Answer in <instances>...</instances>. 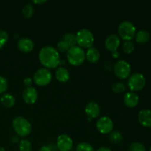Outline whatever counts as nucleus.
I'll list each match as a JSON object with an SVG mask.
<instances>
[{
  "label": "nucleus",
  "mask_w": 151,
  "mask_h": 151,
  "mask_svg": "<svg viewBox=\"0 0 151 151\" xmlns=\"http://www.w3.org/2000/svg\"><path fill=\"white\" fill-rule=\"evenodd\" d=\"M38 58L46 69H55L58 66L60 60L57 49L52 46L42 47L38 54Z\"/></svg>",
  "instance_id": "nucleus-1"
},
{
  "label": "nucleus",
  "mask_w": 151,
  "mask_h": 151,
  "mask_svg": "<svg viewBox=\"0 0 151 151\" xmlns=\"http://www.w3.org/2000/svg\"><path fill=\"white\" fill-rule=\"evenodd\" d=\"M13 128L18 136L25 137L29 135L32 130L31 124L23 116H16L12 122Z\"/></svg>",
  "instance_id": "nucleus-2"
},
{
  "label": "nucleus",
  "mask_w": 151,
  "mask_h": 151,
  "mask_svg": "<svg viewBox=\"0 0 151 151\" xmlns=\"http://www.w3.org/2000/svg\"><path fill=\"white\" fill-rule=\"evenodd\" d=\"M66 58L69 63L73 66H78L85 60L86 52L79 46H73L66 52Z\"/></svg>",
  "instance_id": "nucleus-3"
},
{
  "label": "nucleus",
  "mask_w": 151,
  "mask_h": 151,
  "mask_svg": "<svg viewBox=\"0 0 151 151\" xmlns=\"http://www.w3.org/2000/svg\"><path fill=\"white\" fill-rule=\"evenodd\" d=\"M94 41V37L92 32L88 29H81L76 34V42L80 47L90 48L92 47Z\"/></svg>",
  "instance_id": "nucleus-4"
},
{
  "label": "nucleus",
  "mask_w": 151,
  "mask_h": 151,
  "mask_svg": "<svg viewBox=\"0 0 151 151\" xmlns=\"http://www.w3.org/2000/svg\"><path fill=\"white\" fill-rule=\"evenodd\" d=\"M118 33L125 41H131L136 33V27L132 22L124 21L118 27Z\"/></svg>",
  "instance_id": "nucleus-5"
},
{
  "label": "nucleus",
  "mask_w": 151,
  "mask_h": 151,
  "mask_svg": "<svg viewBox=\"0 0 151 151\" xmlns=\"http://www.w3.org/2000/svg\"><path fill=\"white\" fill-rule=\"evenodd\" d=\"M52 79V75L48 69L41 68L35 71L33 75L34 82L40 86H44L50 83Z\"/></svg>",
  "instance_id": "nucleus-6"
},
{
  "label": "nucleus",
  "mask_w": 151,
  "mask_h": 151,
  "mask_svg": "<svg viewBox=\"0 0 151 151\" xmlns=\"http://www.w3.org/2000/svg\"><path fill=\"white\" fill-rule=\"evenodd\" d=\"M146 83L144 75L141 73H134L129 77L128 80V86L132 91H139L143 88Z\"/></svg>",
  "instance_id": "nucleus-7"
},
{
  "label": "nucleus",
  "mask_w": 151,
  "mask_h": 151,
  "mask_svg": "<svg viewBox=\"0 0 151 151\" xmlns=\"http://www.w3.org/2000/svg\"><path fill=\"white\" fill-rule=\"evenodd\" d=\"M131 65L125 60H119L114 66V74L120 79H125L131 74Z\"/></svg>",
  "instance_id": "nucleus-8"
},
{
  "label": "nucleus",
  "mask_w": 151,
  "mask_h": 151,
  "mask_svg": "<svg viewBox=\"0 0 151 151\" xmlns=\"http://www.w3.org/2000/svg\"><path fill=\"white\" fill-rule=\"evenodd\" d=\"M96 127L99 132L101 134H109L114 128L113 121L109 116H103L97 121Z\"/></svg>",
  "instance_id": "nucleus-9"
},
{
  "label": "nucleus",
  "mask_w": 151,
  "mask_h": 151,
  "mask_svg": "<svg viewBox=\"0 0 151 151\" xmlns=\"http://www.w3.org/2000/svg\"><path fill=\"white\" fill-rule=\"evenodd\" d=\"M57 147L60 151H69L73 147V142L67 134H61L57 139Z\"/></svg>",
  "instance_id": "nucleus-10"
},
{
  "label": "nucleus",
  "mask_w": 151,
  "mask_h": 151,
  "mask_svg": "<svg viewBox=\"0 0 151 151\" xmlns=\"http://www.w3.org/2000/svg\"><path fill=\"white\" fill-rule=\"evenodd\" d=\"M22 97L25 103L33 104L38 99V91L33 87H26L22 92Z\"/></svg>",
  "instance_id": "nucleus-11"
},
{
  "label": "nucleus",
  "mask_w": 151,
  "mask_h": 151,
  "mask_svg": "<svg viewBox=\"0 0 151 151\" xmlns=\"http://www.w3.org/2000/svg\"><path fill=\"white\" fill-rule=\"evenodd\" d=\"M119 45H120V39L115 34L108 35L105 40V46L111 52L117 50Z\"/></svg>",
  "instance_id": "nucleus-12"
},
{
  "label": "nucleus",
  "mask_w": 151,
  "mask_h": 151,
  "mask_svg": "<svg viewBox=\"0 0 151 151\" xmlns=\"http://www.w3.org/2000/svg\"><path fill=\"white\" fill-rule=\"evenodd\" d=\"M85 112L87 114V116H88V117L91 118V119L97 118L100 115V106L95 102L91 101L87 103L86 106Z\"/></svg>",
  "instance_id": "nucleus-13"
},
{
  "label": "nucleus",
  "mask_w": 151,
  "mask_h": 151,
  "mask_svg": "<svg viewBox=\"0 0 151 151\" xmlns=\"http://www.w3.org/2000/svg\"><path fill=\"white\" fill-rule=\"evenodd\" d=\"M18 48L24 52H29L34 48V43L30 38H22L18 41Z\"/></svg>",
  "instance_id": "nucleus-14"
},
{
  "label": "nucleus",
  "mask_w": 151,
  "mask_h": 151,
  "mask_svg": "<svg viewBox=\"0 0 151 151\" xmlns=\"http://www.w3.org/2000/svg\"><path fill=\"white\" fill-rule=\"evenodd\" d=\"M138 119L140 123L145 127L151 126V111L149 109H142L138 114Z\"/></svg>",
  "instance_id": "nucleus-15"
},
{
  "label": "nucleus",
  "mask_w": 151,
  "mask_h": 151,
  "mask_svg": "<svg viewBox=\"0 0 151 151\" xmlns=\"http://www.w3.org/2000/svg\"><path fill=\"white\" fill-rule=\"evenodd\" d=\"M124 103L129 108L135 107L139 103V96L134 92H127L124 96Z\"/></svg>",
  "instance_id": "nucleus-16"
},
{
  "label": "nucleus",
  "mask_w": 151,
  "mask_h": 151,
  "mask_svg": "<svg viewBox=\"0 0 151 151\" xmlns=\"http://www.w3.org/2000/svg\"><path fill=\"white\" fill-rule=\"evenodd\" d=\"M55 77L59 82L66 83L69 81L70 74L68 69L65 67H59L55 72Z\"/></svg>",
  "instance_id": "nucleus-17"
},
{
  "label": "nucleus",
  "mask_w": 151,
  "mask_h": 151,
  "mask_svg": "<svg viewBox=\"0 0 151 151\" xmlns=\"http://www.w3.org/2000/svg\"><path fill=\"white\" fill-rule=\"evenodd\" d=\"M100 54L99 50L95 47H90L86 53V58L91 63H96L100 59Z\"/></svg>",
  "instance_id": "nucleus-18"
},
{
  "label": "nucleus",
  "mask_w": 151,
  "mask_h": 151,
  "mask_svg": "<svg viewBox=\"0 0 151 151\" xmlns=\"http://www.w3.org/2000/svg\"><path fill=\"white\" fill-rule=\"evenodd\" d=\"M1 104L6 108H11L16 103V98L10 94H4L0 98Z\"/></svg>",
  "instance_id": "nucleus-19"
},
{
  "label": "nucleus",
  "mask_w": 151,
  "mask_h": 151,
  "mask_svg": "<svg viewBox=\"0 0 151 151\" xmlns=\"http://www.w3.org/2000/svg\"><path fill=\"white\" fill-rule=\"evenodd\" d=\"M149 39H150V33L145 29H141L136 35V41L140 44L147 43Z\"/></svg>",
  "instance_id": "nucleus-20"
},
{
  "label": "nucleus",
  "mask_w": 151,
  "mask_h": 151,
  "mask_svg": "<svg viewBox=\"0 0 151 151\" xmlns=\"http://www.w3.org/2000/svg\"><path fill=\"white\" fill-rule=\"evenodd\" d=\"M63 41H65L69 47L75 46L76 44V35L73 32H66L63 35Z\"/></svg>",
  "instance_id": "nucleus-21"
},
{
  "label": "nucleus",
  "mask_w": 151,
  "mask_h": 151,
  "mask_svg": "<svg viewBox=\"0 0 151 151\" xmlns=\"http://www.w3.org/2000/svg\"><path fill=\"white\" fill-rule=\"evenodd\" d=\"M22 15L24 16L25 18H29L32 17V15L34 13V7L32 6V4H26L23 7L22 10Z\"/></svg>",
  "instance_id": "nucleus-22"
},
{
  "label": "nucleus",
  "mask_w": 151,
  "mask_h": 151,
  "mask_svg": "<svg viewBox=\"0 0 151 151\" xmlns=\"http://www.w3.org/2000/svg\"><path fill=\"white\" fill-rule=\"evenodd\" d=\"M126 89L125 85L122 82H115L112 85V90L116 94H120Z\"/></svg>",
  "instance_id": "nucleus-23"
},
{
  "label": "nucleus",
  "mask_w": 151,
  "mask_h": 151,
  "mask_svg": "<svg viewBox=\"0 0 151 151\" xmlns=\"http://www.w3.org/2000/svg\"><path fill=\"white\" fill-rule=\"evenodd\" d=\"M109 139H110V140L113 143L118 144V143H119L122 141V136L120 132L117 131H114L111 133L110 136H109Z\"/></svg>",
  "instance_id": "nucleus-24"
},
{
  "label": "nucleus",
  "mask_w": 151,
  "mask_h": 151,
  "mask_svg": "<svg viewBox=\"0 0 151 151\" xmlns=\"http://www.w3.org/2000/svg\"><path fill=\"white\" fill-rule=\"evenodd\" d=\"M32 144L28 139H22L19 142V150L20 151H31Z\"/></svg>",
  "instance_id": "nucleus-25"
},
{
  "label": "nucleus",
  "mask_w": 151,
  "mask_h": 151,
  "mask_svg": "<svg viewBox=\"0 0 151 151\" xmlns=\"http://www.w3.org/2000/svg\"><path fill=\"white\" fill-rule=\"evenodd\" d=\"M134 49H135L134 44L131 41H125L122 44V50L124 52L127 53V54H130L132 52Z\"/></svg>",
  "instance_id": "nucleus-26"
},
{
  "label": "nucleus",
  "mask_w": 151,
  "mask_h": 151,
  "mask_svg": "<svg viewBox=\"0 0 151 151\" xmlns=\"http://www.w3.org/2000/svg\"><path fill=\"white\" fill-rule=\"evenodd\" d=\"M76 151H94L92 145L86 142H81L76 147Z\"/></svg>",
  "instance_id": "nucleus-27"
},
{
  "label": "nucleus",
  "mask_w": 151,
  "mask_h": 151,
  "mask_svg": "<svg viewBox=\"0 0 151 151\" xmlns=\"http://www.w3.org/2000/svg\"><path fill=\"white\" fill-rule=\"evenodd\" d=\"M129 151H146V150L145 146L142 143L136 142L130 145Z\"/></svg>",
  "instance_id": "nucleus-28"
},
{
  "label": "nucleus",
  "mask_w": 151,
  "mask_h": 151,
  "mask_svg": "<svg viewBox=\"0 0 151 151\" xmlns=\"http://www.w3.org/2000/svg\"><path fill=\"white\" fill-rule=\"evenodd\" d=\"M8 40V34L4 29H0V49L7 43Z\"/></svg>",
  "instance_id": "nucleus-29"
},
{
  "label": "nucleus",
  "mask_w": 151,
  "mask_h": 151,
  "mask_svg": "<svg viewBox=\"0 0 151 151\" xmlns=\"http://www.w3.org/2000/svg\"><path fill=\"white\" fill-rule=\"evenodd\" d=\"M7 86H8V83L6 78L0 75V94L4 93L7 90Z\"/></svg>",
  "instance_id": "nucleus-30"
},
{
  "label": "nucleus",
  "mask_w": 151,
  "mask_h": 151,
  "mask_svg": "<svg viewBox=\"0 0 151 151\" xmlns=\"http://www.w3.org/2000/svg\"><path fill=\"white\" fill-rule=\"evenodd\" d=\"M57 47L58 50L60 52H67L69 49L70 48V47L65 41H63V40H61V41H60L58 43Z\"/></svg>",
  "instance_id": "nucleus-31"
},
{
  "label": "nucleus",
  "mask_w": 151,
  "mask_h": 151,
  "mask_svg": "<svg viewBox=\"0 0 151 151\" xmlns=\"http://www.w3.org/2000/svg\"><path fill=\"white\" fill-rule=\"evenodd\" d=\"M32 81L30 78H26L24 80V84L26 87H30V86L32 85Z\"/></svg>",
  "instance_id": "nucleus-32"
},
{
  "label": "nucleus",
  "mask_w": 151,
  "mask_h": 151,
  "mask_svg": "<svg viewBox=\"0 0 151 151\" xmlns=\"http://www.w3.org/2000/svg\"><path fill=\"white\" fill-rule=\"evenodd\" d=\"M11 141H12V142H13V143H17L19 141V136H18V135L13 136V137H12V138H11Z\"/></svg>",
  "instance_id": "nucleus-33"
},
{
  "label": "nucleus",
  "mask_w": 151,
  "mask_h": 151,
  "mask_svg": "<svg viewBox=\"0 0 151 151\" xmlns=\"http://www.w3.org/2000/svg\"><path fill=\"white\" fill-rule=\"evenodd\" d=\"M111 55L112 57H114V58H117L119 56V52L117 51V50H115V51L111 52Z\"/></svg>",
  "instance_id": "nucleus-34"
},
{
  "label": "nucleus",
  "mask_w": 151,
  "mask_h": 151,
  "mask_svg": "<svg viewBox=\"0 0 151 151\" xmlns=\"http://www.w3.org/2000/svg\"><path fill=\"white\" fill-rule=\"evenodd\" d=\"M38 151H52V150L51 149H50L49 147H47V146H42V147L38 150Z\"/></svg>",
  "instance_id": "nucleus-35"
},
{
  "label": "nucleus",
  "mask_w": 151,
  "mask_h": 151,
  "mask_svg": "<svg viewBox=\"0 0 151 151\" xmlns=\"http://www.w3.org/2000/svg\"><path fill=\"white\" fill-rule=\"evenodd\" d=\"M97 151H111V150L108 147H101L97 149Z\"/></svg>",
  "instance_id": "nucleus-36"
},
{
  "label": "nucleus",
  "mask_w": 151,
  "mask_h": 151,
  "mask_svg": "<svg viewBox=\"0 0 151 151\" xmlns=\"http://www.w3.org/2000/svg\"><path fill=\"white\" fill-rule=\"evenodd\" d=\"M47 0H38V1H37V0H33L32 1V2L33 3H35V4H43V3H45L47 2Z\"/></svg>",
  "instance_id": "nucleus-37"
},
{
  "label": "nucleus",
  "mask_w": 151,
  "mask_h": 151,
  "mask_svg": "<svg viewBox=\"0 0 151 151\" xmlns=\"http://www.w3.org/2000/svg\"><path fill=\"white\" fill-rule=\"evenodd\" d=\"M0 151H5V149L2 147H0Z\"/></svg>",
  "instance_id": "nucleus-38"
},
{
  "label": "nucleus",
  "mask_w": 151,
  "mask_h": 151,
  "mask_svg": "<svg viewBox=\"0 0 151 151\" xmlns=\"http://www.w3.org/2000/svg\"><path fill=\"white\" fill-rule=\"evenodd\" d=\"M150 151H151V147H150Z\"/></svg>",
  "instance_id": "nucleus-39"
}]
</instances>
